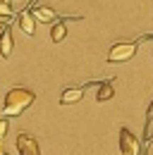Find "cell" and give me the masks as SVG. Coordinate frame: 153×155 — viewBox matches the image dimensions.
Returning a JSON list of instances; mask_svg holds the SVG:
<instances>
[{
    "label": "cell",
    "instance_id": "obj_1",
    "mask_svg": "<svg viewBox=\"0 0 153 155\" xmlns=\"http://www.w3.org/2000/svg\"><path fill=\"white\" fill-rule=\"evenodd\" d=\"M36 100V93L29 88H10L5 93V105H2V117H19L24 110H29Z\"/></svg>",
    "mask_w": 153,
    "mask_h": 155
},
{
    "label": "cell",
    "instance_id": "obj_2",
    "mask_svg": "<svg viewBox=\"0 0 153 155\" xmlns=\"http://www.w3.org/2000/svg\"><path fill=\"white\" fill-rule=\"evenodd\" d=\"M136 48H139V41H120L108 50V62L110 64L127 62V60H132L136 55Z\"/></svg>",
    "mask_w": 153,
    "mask_h": 155
},
{
    "label": "cell",
    "instance_id": "obj_3",
    "mask_svg": "<svg viewBox=\"0 0 153 155\" xmlns=\"http://www.w3.org/2000/svg\"><path fill=\"white\" fill-rule=\"evenodd\" d=\"M120 153H122V155H146V153H141V143H139V138H136L127 127L120 129Z\"/></svg>",
    "mask_w": 153,
    "mask_h": 155
},
{
    "label": "cell",
    "instance_id": "obj_4",
    "mask_svg": "<svg viewBox=\"0 0 153 155\" xmlns=\"http://www.w3.org/2000/svg\"><path fill=\"white\" fill-rule=\"evenodd\" d=\"M29 10H31L34 19L41 21V24H53L55 26L57 21H62V17L57 15L53 7H48V5H29Z\"/></svg>",
    "mask_w": 153,
    "mask_h": 155
},
{
    "label": "cell",
    "instance_id": "obj_5",
    "mask_svg": "<svg viewBox=\"0 0 153 155\" xmlns=\"http://www.w3.org/2000/svg\"><path fill=\"white\" fill-rule=\"evenodd\" d=\"M17 21H19V29H22L26 36H34V34H36V19H34L31 10H22L17 15Z\"/></svg>",
    "mask_w": 153,
    "mask_h": 155
},
{
    "label": "cell",
    "instance_id": "obj_6",
    "mask_svg": "<svg viewBox=\"0 0 153 155\" xmlns=\"http://www.w3.org/2000/svg\"><path fill=\"white\" fill-rule=\"evenodd\" d=\"M115 96V86L110 79H103V81H96V100L98 103H108Z\"/></svg>",
    "mask_w": 153,
    "mask_h": 155
},
{
    "label": "cell",
    "instance_id": "obj_7",
    "mask_svg": "<svg viewBox=\"0 0 153 155\" xmlns=\"http://www.w3.org/2000/svg\"><path fill=\"white\" fill-rule=\"evenodd\" d=\"M86 86H89V84H86ZM86 86H79V88H65L62 96H60V105H74V103H79V100L84 98Z\"/></svg>",
    "mask_w": 153,
    "mask_h": 155
},
{
    "label": "cell",
    "instance_id": "obj_8",
    "mask_svg": "<svg viewBox=\"0 0 153 155\" xmlns=\"http://www.w3.org/2000/svg\"><path fill=\"white\" fill-rule=\"evenodd\" d=\"M12 48H15V41H12V29L7 26L2 34H0V58L7 60L12 55Z\"/></svg>",
    "mask_w": 153,
    "mask_h": 155
},
{
    "label": "cell",
    "instance_id": "obj_9",
    "mask_svg": "<svg viewBox=\"0 0 153 155\" xmlns=\"http://www.w3.org/2000/svg\"><path fill=\"white\" fill-rule=\"evenodd\" d=\"M65 36H67V26H65V21H57L55 26L50 29V41L53 43H62Z\"/></svg>",
    "mask_w": 153,
    "mask_h": 155
},
{
    "label": "cell",
    "instance_id": "obj_10",
    "mask_svg": "<svg viewBox=\"0 0 153 155\" xmlns=\"http://www.w3.org/2000/svg\"><path fill=\"white\" fill-rule=\"evenodd\" d=\"M15 10H12V0H0V17H12Z\"/></svg>",
    "mask_w": 153,
    "mask_h": 155
},
{
    "label": "cell",
    "instance_id": "obj_11",
    "mask_svg": "<svg viewBox=\"0 0 153 155\" xmlns=\"http://www.w3.org/2000/svg\"><path fill=\"white\" fill-rule=\"evenodd\" d=\"M151 119H153V103L148 105V110H146V129H144V138L146 141H151Z\"/></svg>",
    "mask_w": 153,
    "mask_h": 155
},
{
    "label": "cell",
    "instance_id": "obj_12",
    "mask_svg": "<svg viewBox=\"0 0 153 155\" xmlns=\"http://www.w3.org/2000/svg\"><path fill=\"white\" fill-rule=\"evenodd\" d=\"M7 127H10L7 124V117H0V141H2V136L7 134Z\"/></svg>",
    "mask_w": 153,
    "mask_h": 155
},
{
    "label": "cell",
    "instance_id": "obj_13",
    "mask_svg": "<svg viewBox=\"0 0 153 155\" xmlns=\"http://www.w3.org/2000/svg\"><path fill=\"white\" fill-rule=\"evenodd\" d=\"M5 29H7V24H5V21H0V34H2Z\"/></svg>",
    "mask_w": 153,
    "mask_h": 155
},
{
    "label": "cell",
    "instance_id": "obj_14",
    "mask_svg": "<svg viewBox=\"0 0 153 155\" xmlns=\"http://www.w3.org/2000/svg\"><path fill=\"white\" fill-rule=\"evenodd\" d=\"M151 138H153V131H151Z\"/></svg>",
    "mask_w": 153,
    "mask_h": 155
}]
</instances>
